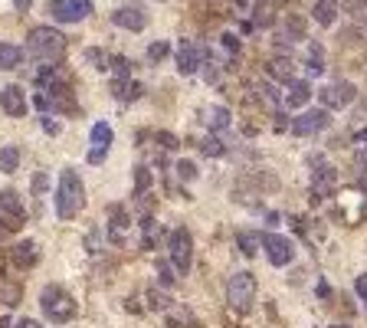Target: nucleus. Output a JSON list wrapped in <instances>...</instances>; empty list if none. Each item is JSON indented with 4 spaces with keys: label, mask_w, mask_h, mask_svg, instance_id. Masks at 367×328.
<instances>
[{
    "label": "nucleus",
    "mask_w": 367,
    "mask_h": 328,
    "mask_svg": "<svg viewBox=\"0 0 367 328\" xmlns=\"http://www.w3.org/2000/svg\"><path fill=\"white\" fill-rule=\"evenodd\" d=\"M335 184H338L335 167H322V171H315V178H311V204H318V200H324V197H331Z\"/></svg>",
    "instance_id": "12"
},
{
    "label": "nucleus",
    "mask_w": 367,
    "mask_h": 328,
    "mask_svg": "<svg viewBox=\"0 0 367 328\" xmlns=\"http://www.w3.org/2000/svg\"><path fill=\"white\" fill-rule=\"evenodd\" d=\"M167 53H171V46L164 43V40H158V43L147 46V60H151V62H161L164 56H167Z\"/></svg>",
    "instance_id": "28"
},
{
    "label": "nucleus",
    "mask_w": 367,
    "mask_h": 328,
    "mask_svg": "<svg viewBox=\"0 0 367 328\" xmlns=\"http://www.w3.org/2000/svg\"><path fill=\"white\" fill-rule=\"evenodd\" d=\"M354 292H357V298L367 305V272H361L357 276V283H354Z\"/></svg>",
    "instance_id": "34"
},
{
    "label": "nucleus",
    "mask_w": 367,
    "mask_h": 328,
    "mask_svg": "<svg viewBox=\"0 0 367 328\" xmlns=\"http://www.w3.org/2000/svg\"><path fill=\"white\" fill-rule=\"evenodd\" d=\"M269 75L289 86V82H295V62H292V60H285V56H279V60L269 62Z\"/></svg>",
    "instance_id": "17"
},
{
    "label": "nucleus",
    "mask_w": 367,
    "mask_h": 328,
    "mask_svg": "<svg viewBox=\"0 0 367 328\" xmlns=\"http://www.w3.org/2000/svg\"><path fill=\"white\" fill-rule=\"evenodd\" d=\"M206 125H210V128H226V125H230V112H226L223 105H213V108L206 112Z\"/></svg>",
    "instance_id": "23"
},
{
    "label": "nucleus",
    "mask_w": 367,
    "mask_h": 328,
    "mask_svg": "<svg viewBox=\"0 0 367 328\" xmlns=\"http://www.w3.org/2000/svg\"><path fill=\"white\" fill-rule=\"evenodd\" d=\"M0 108L10 119H23L27 115V92L20 89V86H3L0 89Z\"/></svg>",
    "instance_id": "8"
},
{
    "label": "nucleus",
    "mask_w": 367,
    "mask_h": 328,
    "mask_svg": "<svg viewBox=\"0 0 367 328\" xmlns=\"http://www.w3.org/2000/svg\"><path fill=\"white\" fill-rule=\"evenodd\" d=\"M354 95H357V89H354L351 82H335V86H324V89L318 92V99H322L328 108H344V105L354 102Z\"/></svg>",
    "instance_id": "9"
},
{
    "label": "nucleus",
    "mask_w": 367,
    "mask_h": 328,
    "mask_svg": "<svg viewBox=\"0 0 367 328\" xmlns=\"http://www.w3.org/2000/svg\"><path fill=\"white\" fill-rule=\"evenodd\" d=\"M236 3H239V7H246V3H250V0H236Z\"/></svg>",
    "instance_id": "47"
},
{
    "label": "nucleus",
    "mask_w": 367,
    "mask_h": 328,
    "mask_svg": "<svg viewBox=\"0 0 367 328\" xmlns=\"http://www.w3.org/2000/svg\"><path fill=\"white\" fill-rule=\"evenodd\" d=\"M331 328H348V325H331Z\"/></svg>",
    "instance_id": "48"
},
{
    "label": "nucleus",
    "mask_w": 367,
    "mask_h": 328,
    "mask_svg": "<svg viewBox=\"0 0 367 328\" xmlns=\"http://www.w3.org/2000/svg\"><path fill=\"white\" fill-rule=\"evenodd\" d=\"M46 184H49L46 174H36V178H33V191H46Z\"/></svg>",
    "instance_id": "41"
},
{
    "label": "nucleus",
    "mask_w": 367,
    "mask_h": 328,
    "mask_svg": "<svg viewBox=\"0 0 367 328\" xmlns=\"http://www.w3.org/2000/svg\"><path fill=\"white\" fill-rule=\"evenodd\" d=\"M177 178H180V180H193V178H197V164H193V161H177Z\"/></svg>",
    "instance_id": "31"
},
{
    "label": "nucleus",
    "mask_w": 367,
    "mask_h": 328,
    "mask_svg": "<svg viewBox=\"0 0 367 328\" xmlns=\"http://www.w3.org/2000/svg\"><path fill=\"white\" fill-rule=\"evenodd\" d=\"M86 60L92 62V69H99V73H105V69H108V56H105L102 49H95V46H92V49H86Z\"/></svg>",
    "instance_id": "26"
},
{
    "label": "nucleus",
    "mask_w": 367,
    "mask_h": 328,
    "mask_svg": "<svg viewBox=\"0 0 367 328\" xmlns=\"http://www.w3.org/2000/svg\"><path fill=\"white\" fill-rule=\"evenodd\" d=\"M0 213H7L10 217V224L7 226H20L23 224V217H27V210H23V200L16 191H0Z\"/></svg>",
    "instance_id": "13"
},
{
    "label": "nucleus",
    "mask_w": 367,
    "mask_h": 328,
    "mask_svg": "<svg viewBox=\"0 0 367 328\" xmlns=\"http://www.w3.org/2000/svg\"><path fill=\"white\" fill-rule=\"evenodd\" d=\"M23 60V49L14 43H0V69H16Z\"/></svg>",
    "instance_id": "18"
},
{
    "label": "nucleus",
    "mask_w": 367,
    "mask_h": 328,
    "mask_svg": "<svg viewBox=\"0 0 367 328\" xmlns=\"http://www.w3.org/2000/svg\"><path fill=\"white\" fill-rule=\"evenodd\" d=\"M43 128L49 134H59V121H53V119H43Z\"/></svg>",
    "instance_id": "43"
},
{
    "label": "nucleus",
    "mask_w": 367,
    "mask_h": 328,
    "mask_svg": "<svg viewBox=\"0 0 367 328\" xmlns=\"http://www.w3.org/2000/svg\"><path fill=\"white\" fill-rule=\"evenodd\" d=\"M112 128L105 125V121H99V125H92V145H102V148H108L112 145Z\"/></svg>",
    "instance_id": "24"
},
{
    "label": "nucleus",
    "mask_w": 367,
    "mask_h": 328,
    "mask_svg": "<svg viewBox=\"0 0 367 328\" xmlns=\"http://www.w3.org/2000/svg\"><path fill=\"white\" fill-rule=\"evenodd\" d=\"M354 138H357V141H367V128H361V132L354 134Z\"/></svg>",
    "instance_id": "46"
},
{
    "label": "nucleus",
    "mask_w": 367,
    "mask_h": 328,
    "mask_svg": "<svg viewBox=\"0 0 367 328\" xmlns=\"http://www.w3.org/2000/svg\"><path fill=\"white\" fill-rule=\"evenodd\" d=\"M200 66H204V53H200L191 40H180V46H177V69L184 75H191V73H197Z\"/></svg>",
    "instance_id": "11"
},
{
    "label": "nucleus",
    "mask_w": 367,
    "mask_h": 328,
    "mask_svg": "<svg viewBox=\"0 0 367 328\" xmlns=\"http://www.w3.org/2000/svg\"><path fill=\"white\" fill-rule=\"evenodd\" d=\"M147 298H151V309H167V298H164L161 292H151Z\"/></svg>",
    "instance_id": "38"
},
{
    "label": "nucleus",
    "mask_w": 367,
    "mask_h": 328,
    "mask_svg": "<svg viewBox=\"0 0 367 328\" xmlns=\"http://www.w3.org/2000/svg\"><path fill=\"white\" fill-rule=\"evenodd\" d=\"M105 158H108V148H102V145H95V148L88 151V164H102Z\"/></svg>",
    "instance_id": "35"
},
{
    "label": "nucleus",
    "mask_w": 367,
    "mask_h": 328,
    "mask_svg": "<svg viewBox=\"0 0 367 328\" xmlns=\"http://www.w3.org/2000/svg\"><path fill=\"white\" fill-rule=\"evenodd\" d=\"M40 309H43V315L53 325H62V322H69L75 315V302L62 285H46L40 292Z\"/></svg>",
    "instance_id": "2"
},
{
    "label": "nucleus",
    "mask_w": 367,
    "mask_h": 328,
    "mask_svg": "<svg viewBox=\"0 0 367 328\" xmlns=\"http://www.w3.org/2000/svg\"><path fill=\"white\" fill-rule=\"evenodd\" d=\"M147 187H151V171L147 167H134V197L145 194Z\"/></svg>",
    "instance_id": "25"
},
{
    "label": "nucleus",
    "mask_w": 367,
    "mask_h": 328,
    "mask_svg": "<svg viewBox=\"0 0 367 328\" xmlns=\"http://www.w3.org/2000/svg\"><path fill=\"white\" fill-rule=\"evenodd\" d=\"M223 46H226L230 53H233V49H236V53H239V40H236L233 33H223Z\"/></svg>",
    "instance_id": "37"
},
{
    "label": "nucleus",
    "mask_w": 367,
    "mask_h": 328,
    "mask_svg": "<svg viewBox=\"0 0 367 328\" xmlns=\"http://www.w3.org/2000/svg\"><path fill=\"white\" fill-rule=\"evenodd\" d=\"M49 14H53V20H59V23H79V20H86L73 0H49Z\"/></svg>",
    "instance_id": "15"
},
{
    "label": "nucleus",
    "mask_w": 367,
    "mask_h": 328,
    "mask_svg": "<svg viewBox=\"0 0 367 328\" xmlns=\"http://www.w3.org/2000/svg\"><path fill=\"white\" fill-rule=\"evenodd\" d=\"M27 49L33 56H40V60L53 62L56 56H62V49H66V36L53 27H33L27 33Z\"/></svg>",
    "instance_id": "3"
},
{
    "label": "nucleus",
    "mask_w": 367,
    "mask_h": 328,
    "mask_svg": "<svg viewBox=\"0 0 367 328\" xmlns=\"http://www.w3.org/2000/svg\"><path fill=\"white\" fill-rule=\"evenodd\" d=\"M200 151H204L206 158H220V154H226V148H223L220 138H204V145H200Z\"/></svg>",
    "instance_id": "27"
},
{
    "label": "nucleus",
    "mask_w": 367,
    "mask_h": 328,
    "mask_svg": "<svg viewBox=\"0 0 367 328\" xmlns=\"http://www.w3.org/2000/svg\"><path fill=\"white\" fill-rule=\"evenodd\" d=\"M158 276H161V283H164V285H174V279H177L167 263H158Z\"/></svg>",
    "instance_id": "36"
},
{
    "label": "nucleus",
    "mask_w": 367,
    "mask_h": 328,
    "mask_svg": "<svg viewBox=\"0 0 367 328\" xmlns=\"http://www.w3.org/2000/svg\"><path fill=\"white\" fill-rule=\"evenodd\" d=\"M357 184H361V191L367 194V164L361 161V178H357Z\"/></svg>",
    "instance_id": "44"
},
{
    "label": "nucleus",
    "mask_w": 367,
    "mask_h": 328,
    "mask_svg": "<svg viewBox=\"0 0 367 328\" xmlns=\"http://www.w3.org/2000/svg\"><path fill=\"white\" fill-rule=\"evenodd\" d=\"M167 250H171V266H174L180 276H187V272H191V259H193L191 230H187V226L171 230V237H167Z\"/></svg>",
    "instance_id": "4"
},
{
    "label": "nucleus",
    "mask_w": 367,
    "mask_h": 328,
    "mask_svg": "<svg viewBox=\"0 0 367 328\" xmlns=\"http://www.w3.org/2000/svg\"><path fill=\"white\" fill-rule=\"evenodd\" d=\"M75 7H79V10H82V16H88L92 14V0H73Z\"/></svg>",
    "instance_id": "40"
},
{
    "label": "nucleus",
    "mask_w": 367,
    "mask_h": 328,
    "mask_svg": "<svg viewBox=\"0 0 367 328\" xmlns=\"http://www.w3.org/2000/svg\"><path fill=\"white\" fill-rule=\"evenodd\" d=\"M82 204H86V187H82V180H79V174H75L73 167H62L59 184H56V213H59V220H73V217H79Z\"/></svg>",
    "instance_id": "1"
},
{
    "label": "nucleus",
    "mask_w": 367,
    "mask_h": 328,
    "mask_svg": "<svg viewBox=\"0 0 367 328\" xmlns=\"http://www.w3.org/2000/svg\"><path fill=\"white\" fill-rule=\"evenodd\" d=\"M263 250L272 266H289L295 259V243L282 233H263Z\"/></svg>",
    "instance_id": "6"
},
{
    "label": "nucleus",
    "mask_w": 367,
    "mask_h": 328,
    "mask_svg": "<svg viewBox=\"0 0 367 328\" xmlns=\"http://www.w3.org/2000/svg\"><path fill=\"white\" fill-rule=\"evenodd\" d=\"M328 125H331L328 108H309V112H302L298 119H292V132L295 134H315V132H324Z\"/></svg>",
    "instance_id": "7"
},
{
    "label": "nucleus",
    "mask_w": 367,
    "mask_h": 328,
    "mask_svg": "<svg viewBox=\"0 0 367 328\" xmlns=\"http://www.w3.org/2000/svg\"><path fill=\"white\" fill-rule=\"evenodd\" d=\"M204 79H206V82H217V79H220V69H217V66L210 62V66L204 69Z\"/></svg>",
    "instance_id": "39"
},
{
    "label": "nucleus",
    "mask_w": 367,
    "mask_h": 328,
    "mask_svg": "<svg viewBox=\"0 0 367 328\" xmlns=\"http://www.w3.org/2000/svg\"><path fill=\"white\" fill-rule=\"evenodd\" d=\"M112 69H115L118 79H132V62L125 56H112Z\"/></svg>",
    "instance_id": "29"
},
{
    "label": "nucleus",
    "mask_w": 367,
    "mask_h": 328,
    "mask_svg": "<svg viewBox=\"0 0 367 328\" xmlns=\"http://www.w3.org/2000/svg\"><path fill=\"white\" fill-rule=\"evenodd\" d=\"M311 99V86L305 82V79H295V82H289V92L282 95V102L289 105V108H305Z\"/></svg>",
    "instance_id": "14"
},
{
    "label": "nucleus",
    "mask_w": 367,
    "mask_h": 328,
    "mask_svg": "<svg viewBox=\"0 0 367 328\" xmlns=\"http://www.w3.org/2000/svg\"><path fill=\"white\" fill-rule=\"evenodd\" d=\"M14 259H16V266H33L36 263V246L33 243H20V246H14Z\"/></svg>",
    "instance_id": "21"
},
{
    "label": "nucleus",
    "mask_w": 367,
    "mask_h": 328,
    "mask_svg": "<svg viewBox=\"0 0 367 328\" xmlns=\"http://www.w3.org/2000/svg\"><path fill=\"white\" fill-rule=\"evenodd\" d=\"M256 23L259 27H272V3H259L256 7Z\"/></svg>",
    "instance_id": "30"
},
{
    "label": "nucleus",
    "mask_w": 367,
    "mask_h": 328,
    "mask_svg": "<svg viewBox=\"0 0 367 328\" xmlns=\"http://www.w3.org/2000/svg\"><path fill=\"white\" fill-rule=\"evenodd\" d=\"M112 23L115 27H121V30H145L147 27V14L141 10V7H118L115 14H112Z\"/></svg>",
    "instance_id": "10"
},
{
    "label": "nucleus",
    "mask_w": 367,
    "mask_h": 328,
    "mask_svg": "<svg viewBox=\"0 0 367 328\" xmlns=\"http://www.w3.org/2000/svg\"><path fill=\"white\" fill-rule=\"evenodd\" d=\"M315 23H322V27H331L341 14V0H315Z\"/></svg>",
    "instance_id": "16"
},
{
    "label": "nucleus",
    "mask_w": 367,
    "mask_h": 328,
    "mask_svg": "<svg viewBox=\"0 0 367 328\" xmlns=\"http://www.w3.org/2000/svg\"><path fill=\"white\" fill-rule=\"evenodd\" d=\"M29 3H33V0H14V7L20 10V14H23V10H29Z\"/></svg>",
    "instance_id": "45"
},
{
    "label": "nucleus",
    "mask_w": 367,
    "mask_h": 328,
    "mask_svg": "<svg viewBox=\"0 0 367 328\" xmlns=\"http://www.w3.org/2000/svg\"><path fill=\"white\" fill-rule=\"evenodd\" d=\"M154 141H158L164 151H174L177 148V138L171 132H158V134H154Z\"/></svg>",
    "instance_id": "32"
},
{
    "label": "nucleus",
    "mask_w": 367,
    "mask_h": 328,
    "mask_svg": "<svg viewBox=\"0 0 367 328\" xmlns=\"http://www.w3.org/2000/svg\"><path fill=\"white\" fill-rule=\"evenodd\" d=\"M112 92H115L118 99L132 102V99H138V95H141V86H138V82H132V79H115V82H112Z\"/></svg>",
    "instance_id": "20"
},
{
    "label": "nucleus",
    "mask_w": 367,
    "mask_h": 328,
    "mask_svg": "<svg viewBox=\"0 0 367 328\" xmlns=\"http://www.w3.org/2000/svg\"><path fill=\"white\" fill-rule=\"evenodd\" d=\"M16 167H20V148L16 145L0 148V174H14Z\"/></svg>",
    "instance_id": "19"
},
{
    "label": "nucleus",
    "mask_w": 367,
    "mask_h": 328,
    "mask_svg": "<svg viewBox=\"0 0 367 328\" xmlns=\"http://www.w3.org/2000/svg\"><path fill=\"white\" fill-rule=\"evenodd\" d=\"M16 328H43V325H40L36 318H20V322H16Z\"/></svg>",
    "instance_id": "42"
},
{
    "label": "nucleus",
    "mask_w": 367,
    "mask_h": 328,
    "mask_svg": "<svg viewBox=\"0 0 367 328\" xmlns=\"http://www.w3.org/2000/svg\"><path fill=\"white\" fill-rule=\"evenodd\" d=\"M348 10H351L354 16L367 20V0H348Z\"/></svg>",
    "instance_id": "33"
},
{
    "label": "nucleus",
    "mask_w": 367,
    "mask_h": 328,
    "mask_svg": "<svg viewBox=\"0 0 367 328\" xmlns=\"http://www.w3.org/2000/svg\"><path fill=\"white\" fill-rule=\"evenodd\" d=\"M259 246H263V233H239V250H243V256H256Z\"/></svg>",
    "instance_id": "22"
},
{
    "label": "nucleus",
    "mask_w": 367,
    "mask_h": 328,
    "mask_svg": "<svg viewBox=\"0 0 367 328\" xmlns=\"http://www.w3.org/2000/svg\"><path fill=\"white\" fill-rule=\"evenodd\" d=\"M252 298H256V276L252 272H236L230 276V283H226V302L233 305V309H250Z\"/></svg>",
    "instance_id": "5"
}]
</instances>
